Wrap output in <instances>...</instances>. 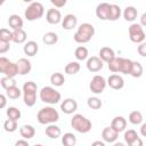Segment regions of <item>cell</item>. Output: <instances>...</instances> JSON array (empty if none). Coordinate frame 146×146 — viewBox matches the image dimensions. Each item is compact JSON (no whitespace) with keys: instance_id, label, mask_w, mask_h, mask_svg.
Returning a JSON list of instances; mask_svg holds the SVG:
<instances>
[{"instance_id":"cell-1","label":"cell","mask_w":146,"mask_h":146,"mask_svg":"<svg viewBox=\"0 0 146 146\" xmlns=\"http://www.w3.org/2000/svg\"><path fill=\"white\" fill-rule=\"evenodd\" d=\"M95 35V27L90 23H82L73 35V39L78 43H87Z\"/></svg>"},{"instance_id":"cell-2","label":"cell","mask_w":146,"mask_h":146,"mask_svg":"<svg viewBox=\"0 0 146 146\" xmlns=\"http://www.w3.org/2000/svg\"><path fill=\"white\" fill-rule=\"evenodd\" d=\"M36 119L40 124H55L59 120V114L54 107L46 106L38 112Z\"/></svg>"},{"instance_id":"cell-3","label":"cell","mask_w":146,"mask_h":146,"mask_svg":"<svg viewBox=\"0 0 146 146\" xmlns=\"http://www.w3.org/2000/svg\"><path fill=\"white\" fill-rule=\"evenodd\" d=\"M23 100L24 104L29 107L34 106L36 102V91H38V86L33 81H27L23 84Z\"/></svg>"},{"instance_id":"cell-4","label":"cell","mask_w":146,"mask_h":146,"mask_svg":"<svg viewBox=\"0 0 146 146\" xmlns=\"http://www.w3.org/2000/svg\"><path fill=\"white\" fill-rule=\"evenodd\" d=\"M71 127L80 133H87L91 130L92 124L91 121L86 116H83L82 114H74L73 117L71 119Z\"/></svg>"},{"instance_id":"cell-5","label":"cell","mask_w":146,"mask_h":146,"mask_svg":"<svg viewBox=\"0 0 146 146\" xmlns=\"http://www.w3.org/2000/svg\"><path fill=\"white\" fill-rule=\"evenodd\" d=\"M62 98V95L58 90H56L54 87H43L41 90H40V99L41 102L46 103V104H50V105H54V104H57L59 103Z\"/></svg>"},{"instance_id":"cell-6","label":"cell","mask_w":146,"mask_h":146,"mask_svg":"<svg viewBox=\"0 0 146 146\" xmlns=\"http://www.w3.org/2000/svg\"><path fill=\"white\" fill-rule=\"evenodd\" d=\"M44 14V7L41 2L39 1H34L31 2L30 6L25 9L24 11V16L27 21L32 22V21H36L39 18H41Z\"/></svg>"},{"instance_id":"cell-7","label":"cell","mask_w":146,"mask_h":146,"mask_svg":"<svg viewBox=\"0 0 146 146\" xmlns=\"http://www.w3.org/2000/svg\"><path fill=\"white\" fill-rule=\"evenodd\" d=\"M128 31H129V38L132 42L143 43L145 41V31H144V27L140 24H138V23L131 24L129 26Z\"/></svg>"},{"instance_id":"cell-8","label":"cell","mask_w":146,"mask_h":146,"mask_svg":"<svg viewBox=\"0 0 146 146\" xmlns=\"http://www.w3.org/2000/svg\"><path fill=\"white\" fill-rule=\"evenodd\" d=\"M0 73L5 74V76L8 78H15L17 75L16 63L10 62L6 57H0Z\"/></svg>"},{"instance_id":"cell-9","label":"cell","mask_w":146,"mask_h":146,"mask_svg":"<svg viewBox=\"0 0 146 146\" xmlns=\"http://www.w3.org/2000/svg\"><path fill=\"white\" fill-rule=\"evenodd\" d=\"M105 88H106V80H105L104 76L98 75V74H96V75L91 79V81H90V83H89V89H90V91L94 92V94H96V95L102 94V92L105 90Z\"/></svg>"},{"instance_id":"cell-10","label":"cell","mask_w":146,"mask_h":146,"mask_svg":"<svg viewBox=\"0 0 146 146\" xmlns=\"http://www.w3.org/2000/svg\"><path fill=\"white\" fill-rule=\"evenodd\" d=\"M86 66H87V70L89 72H99L103 66H104V63L100 60V58L98 56H91L87 59V63H86Z\"/></svg>"},{"instance_id":"cell-11","label":"cell","mask_w":146,"mask_h":146,"mask_svg":"<svg viewBox=\"0 0 146 146\" xmlns=\"http://www.w3.org/2000/svg\"><path fill=\"white\" fill-rule=\"evenodd\" d=\"M60 110L63 113H65L67 115L73 114L78 110V103L73 98H66L60 103Z\"/></svg>"},{"instance_id":"cell-12","label":"cell","mask_w":146,"mask_h":146,"mask_svg":"<svg viewBox=\"0 0 146 146\" xmlns=\"http://www.w3.org/2000/svg\"><path fill=\"white\" fill-rule=\"evenodd\" d=\"M106 84H108L114 90H120L124 87V80L119 74H111L106 81Z\"/></svg>"},{"instance_id":"cell-13","label":"cell","mask_w":146,"mask_h":146,"mask_svg":"<svg viewBox=\"0 0 146 146\" xmlns=\"http://www.w3.org/2000/svg\"><path fill=\"white\" fill-rule=\"evenodd\" d=\"M17 66V74L19 75H26L32 70V64L27 58H19L16 62Z\"/></svg>"},{"instance_id":"cell-14","label":"cell","mask_w":146,"mask_h":146,"mask_svg":"<svg viewBox=\"0 0 146 146\" xmlns=\"http://www.w3.org/2000/svg\"><path fill=\"white\" fill-rule=\"evenodd\" d=\"M46 19L49 24L56 25L62 22V13L59 11V9L50 8V9H48V11L46 14Z\"/></svg>"},{"instance_id":"cell-15","label":"cell","mask_w":146,"mask_h":146,"mask_svg":"<svg viewBox=\"0 0 146 146\" xmlns=\"http://www.w3.org/2000/svg\"><path fill=\"white\" fill-rule=\"evenodd\" d=\"M102 138L105 143H115L119 138V133L111 127H106L102 131Z\"/></svg>"},{"instance_id":"cell-16","label":"cell","mask_w":146,"mask_h":146,"mask_svg":"<svg viewBox=\"0 0 146 146\" xmlns=\"http://www.w3.org/2000/svg\"><path fill=\"white\" fill-rule=\"evenodd\" d=\"M108 11H110V3L102 2L96 7V16L102 21H108Z\"/></svg>"},{"instance_id":"cell-17","label":"cell","mask_w":146,"mask_h":146,"mask_svg":"<svg viewBox=\"0 0 146 146\" xmlns=\"http://www.w3.org/2000/svg\"><path fill=\"white\" fill-rule=\"evenodd\" d=\"M78 24V18L73 14H67L62 18V26L64 30H72Z\"/></svg>"},{"instance_id":"cell-18","label":"cell","mask_w":146,"mask_h":146,"mask_svg":"<svg viewBox=\"0 0 146 146\" xmlns=\"http://www.w3.org/2000/svg\"><path fill=\"white\" fill-rule=\"evenodd\" d=\"M111 128H113L117 133H120V132L125 130V128H127V120L123 116H115L112 120Z\"/></svg>"},{"instance_id":"cell-19","label":"cell","mask_w":146,"mask_h":146,"mask_svg":"<svg viewBox=\"0 0 146 146\" xmlns=\"http://www.w3.org/2000/svg\"><path fill=\"white\" fill-rule=\"evenodd\" d=\"M23 51H24V54H25L26 56L33 57V56H35V55L38 54V51H39V44H38L35 41H33V40L27 41V42L24 44V47H23Z\"/></svg>"},{"instance_id":"cell-20","label":"cell","mask_w":146,"mask_h":146,"mask_svg":"<svg viewBox=\"0 0 146 146\" xmlns=\"http://www.w3.org/2000/svg\"><path fill=\"white\" fill-rule=\"evenodd\" d=\"M23 24H24L23 18H22L19 15H17V14H13V15H10L9 18H8V25H9L14 31L21 30V29L23 27Z\"/></svg>"},{"instance_id":"cell-21","label":"cell","mask_w":146,"mask_h":146,"mask_svg":"<svg viewBox=\"0 0 146 146\" xmlns=\"http://www.w3.org/2000/svg\"><path fill=\"white\" fill-rule=\"evenodd\" d=\"M99 58H100V60L104 63H108L111 59H113L114 57H115V52H114V50L112 49V48H110V47H103V48H100V50H99V56H98Z\"/></svg>"},{"instance_id":"cell-22","label":"cell","mask_w":146,"mask_h":146,"mask_svg":"<svg viewBox=\"0 0 146 146\" xmlns=\"http://www.w3.org/2000/svg\"><path fill=\"white\" fill-rule=\"evenodd\" d=\"M19 133H21V136L23 137V139L27 140V139H31V138L34 137V135H35V129H34V127L31 125V124H24V125H22V127L19 128Z\"/></svg>"},{"instance_id":"cell-23","label":"cell","mask_w":146,"mask_h":146,"mask_svg":"<svg viewBox=\"0 0 146 146\" xmlns=\"http://www.w3.org/2000/svg\"><path fill=\"white\" fill-rule=\"evenodd\" d=\"M44 132H46V135H47L50 139H57V138L60 137V135H62L60 128H59L58 125H56V124H48V127L46 128Z\"/></svg>"},{"instance_id":"cell-24","label":"cell","mask_w":146,"mask_h":146,"mask_svg":"<svg viewBox=\"0 0 146 146\" xmlns=\"http://www.w3.org/2000/svg\"><path fill=\"white\" fill-rule=\"evenodd\" d=\"M137 15H138V11L133 6H128L123 10V17L128 22H133L137 18Z\"/></svg>"},{"instance_id":"cell-25","label":"cell","mask_w":146,"mask_h":146,"mask_svg":"<svg viewBox=\"0 0 146 146\" xmlns=\"http://www.w3.org/2000/svg\"><path fill=\"white\" fill-rule=\"evenodd\" d=\"M121 16V8L117 5L110 3V11H108V21H116Z\"/></svg>"},{"instance_id":"cell-26","label":"cell","mask_w":146,"mask_h":146,"mask_svg":"<svg viewBox=\"0 0 146 146\" xmlns=\"http://www.w3.org/2000/svg\"><path fill=\"white\" fill-rule=\"evenodd\" d=\"M26 39H27V34L23 29L16 30V31L13 32V41L15 43H18V44L24 43L26 41Z\"/></svg>"},{"instance_id":"cell-27","label":"cell","mask_w":146,"mask_h":146,"mask_svg":"<svg viewBox=\"0 0 146 146\" xmlns=\"http://www.w3.org/2000/svg\"><path fill=\"white\" fill-rule=\"evenodd\" d=\"M42 42L47 46H52L58 42V35L55 32H47L42 36Z\"/></svg>"},{"instance_id":"cell-28","label":"cell","mask_w":146,"mask_h":146,"mask_svg":"<svg viewBox=\"0 0 146 146\" xmlns=\"http://www.w3.org/2000/svg\"><path fill=\"white\" fill-rule=\"evenodd\" d=\"M80 68H81V65H80L79 62H70L68 64L65 65L64 71H65V73L68 74V75H74V74L79 73Z\"/></svg>"},{"instance_id":"cell-29","label":"cell","mask_w":146,"mask_h":146,"mask_svg":"<svg viewBox=\"0 0 146 146\" xmlns=\"http://www.w3.org/2000/svg\"><path fill=\"white\" fill-rule=\"evenodd\" d=\"M62 144L63 146H75L76 137L72 132H66L62 136Z\"/></svg>"},{"instance_id":"cell-30","label":"cell","mask_w":146,"mask_h":146,"mask_svg":"<svg viewBox=\"0 0 146 146\" xmlns=\"http://www.w3.org/2000/svg\"><path fill=\"white\" fill-rule=\"evenodd\" d=\"M121 60L122 57H114L107 63V66L111 72L113 73H120V67H121Z\"/></svg>"},{"instance_id":"cell-31","label":"cell","mask_w":146,"mask_h":146,"mask_svg":"<svg viewBox=\"0 0 146 146\" xmlns=\"http://www.w3.org/2000/svg\"><path fill=\"white\" fill-rule=\"evenodd\" d=\"M143 114L141 112L139 111H132L130 114H129V122L133 125H138V124H141L143 123Z\"/></svg>"},{"instance_id":"cell-32","label":"cell","mask_w":146,"mask_h":146,"mask_svg":"<svg viewBox=\"0 0 146 146\" xmlns=\"http://www.w3.org/2000/svg\"><path fill=\"white\" fill-rule=\"evenodd\" d=\"M144 73V68L143 65L139 62H132V66H131V71H130V75L132 78H140Z\"/></svg>"},{"instance_id":"cell-33","label":"cell","mask_w":146,"mask_h":146,"mask_svg":"<svg viewBox=\"0 0 146 146\" xmlns=\"http://www.w3.org/2000/svg\"><path fill=\"white\" fill-rule=\"evenodd\" d=\"M65 82V78L62 73L59 72H56V73H52L51 76H50V83L55 87H62Z\"/></svg>"},{"instance_id":"cell-34","label":"cell","mask_w":146,"mask_h":146,"mask_svg":"<svg viewBox=\"0 0 146 146\" xmlns=\"http://www.w3.org/2000/svg\"><path fill=\"white\" fill-rule=\"evenodd\" d=\"M6 114H7V117L9 120H14V121H18L21 119V115H22L21 111L15 106L8 107L7 111H6Z\"/></svg>"},{"instance_id":"cell-35","label":"cell","mask_w":146,"mask_h":146,"mask_svg":"<svg viewBox=\"0 0 146 146\" xmlns=\"http://www.w3.org/2000/svg\"><path fill=\"white\" fill-rule=\"evenodd\" d=\"M88 55H89L88 49L84 46H79L75 49V51H74V56H75V58L78 60H86V59H88Z\"/></svg>"},{"instance_id":"cell-36","label":"cell","mask_w":146,"mask_h":146,"mask_svg":"<svg viewBox=\"0 0 146 146\" xmlns=\"http://www.w3.org/2000/svg\"><path fill=\"white\" fill-rule=\"evenodd\" d=\"M131 66H132V60L129 58H123L121 60V67H120V73L123 74H130L131 71Z\"/></svg>"},{"instance_id":"cell-37","label":"cell","mask_w":146,"mask_h":146,"mask_svg":"<svg viewBox=\"0 0 146 146\" xmlns=\"http://www.w3.org/2000/svg\"><path fill=\"white\" fill-rule=\"evenodd\" d=\"M21 95H22V90L17 86L6 90V97L9 99H18L21 97Z\"/></svg>"},{"instance_id":"cell-38","label":"cell","mask_w":146,"mask_h":146,"mask_svg":"<svg viewBox=\"0 0 146 146\" xmlns=\"http://www.w3.org/2000/svg\"><path fill=\"white\" fill-rule=\"evenodd\" d=\"M87 105L91 110H99L103 106V103L98 97H89L87 99Z\"/></svg>"},{"instance_id":"cell-39","label":"cell","mask_w":146,"mask_h":146,"mask_svg":"<svg viewBox=\"0 0 146 146\" xmlns=\"http://www.w3.org/2000/svg\"><path fill=\"white\" fill-rule=\"evenodd\" d=\"M0 84L1 87L7 90L9 88H13V87H16V80L15 78H8V76H3L1 80H0Z\"/></svg>"},{"instance_id":"cell-40","label":"cell","mask_w":146,"mask_h":146,"mask_svg":"<svg viewBox=\"0 0 146 146\" xmlns=\"http://www.w3.org/2000/svg\"><path fill=\"white\" fill-rule=\"evenodd\" d=\"M17 128H18L17 121L7 119V120L3 122V129H5V131H7V132H15V131L17 130Z\"/></svg>"},{"instance_id":"cell-41","label":"cell","mask_w":146,"mask_h":146,"mask_svg":"<svg viewBox=\"0 0 146 146\" xmlns=\"http://www.w3.org/2000/svg\"><path fill=\"white\" fill-rule=\"evenodd\" d=\"M0 41H5V42L10 43V41H13V32L6 27L0 29Z\"/></svg>"},{"instance_id":"cell-42","label":"cell","mask_w":146,"mask_h":146,"mask_svg":"<svg viewBox=\"0 0 146 146\" xmlns=\"http://www.w3.org/2000/svg\"><path fill=\"white\" fill-rule=\"evenodd\" d=\"M136 138H138V135H137V131L133 130V129H129L124 132V141L127 144H130L131 141H133Z\"/></svg>"},{"instance_id":"cell-43","label":"cell","mask_w":146,"mask_h":146,"mask_svg":"<svg viewBox=\"0 0 146 146\" xmlns=\"http://www.w3.org/2000/svg\"><path fill=\"white\" fill-rule=\"evenodd\" d=\"M9 49H10V43L9 42L0 41V54H6L7 51H9Z\"/></svg>"},{"instance_id":"cell-44","label":"cell","mask_w":146,"mask_h":146,"mask_svg":"<svg viewBox=\"0 0 146 146\" xmlns=\"http://www.w3.org/2000/svg\"><path fill=\"white\" fill-rule=\"evenodd\" d=\"M50 2H51V5L55 6L56 9H59L66 5V0H50Z\"/></svg>"},{"instance_id":"cell-45","label":"cell","mask_w":146,"mask_h":146,"mask_svg":"<svg viewBox=\"0 0 146 146\" xmlns=\"http://www.w3.org/2000/svg\"><path fill=\"white\" fill-rule=\"evenodd\" d=\"M137 51L138 54L141 56V57H146V43L143 42V43H139L138 48H137Z\"/></svg>"},{"instance_id":"cell-46","label":"cell","mask_w":146,"mask_h":146,"mask_svg":"<svg viewBox=\"0 0 146 146\" xmlns=\"http://www.w3.org/2000/svg\"><path fill=\"white\" fill-rule=\"evenodd\" d=\"M128 146H144V141L140 137L136 138L133 141H131L130 144H128Z\"/></svg>"},{"instance_id":"cell-47","label":"cell","mask_w":146,"mask_h":146,"mask_svg":"<svg viewBox=\"0 0 146 146\" xmlns=\"http://www.w3.org/2000/svg\"><path fill=\"white\" fill-rule=\"evenodd\" d=\"M7 106V97L3 94H0V110Z\"/></svg>"},{"instance_id":"cell-48","label":"cell","mask_w":146,"mask_h":146,"mask_svg":"<svg viewBox=\"0 0 146 146\" xmlns=\"http://www.w3.org/2000/svg\"><path fill=\"white\" fill-rule=\"evenodd\" d=\"M14 146H30V145H29L27 140H25V139H19V140H17V141L15 143Z\"/></svg>"},{"instance_id":"cell-49","label":"cell","mask_w":146,"mask_h":146,"mask_svg":"<svg viewBox=\"0 0 146 146\" xmlns=\"http://www.w3.org/2000/svg\"><path fill=\"white\" fill-rule=\"evenodd\" d=\"M140 25L144 27L145 25H146V14L144 13L143 15H141V17H140Z\"/></svg>"},{"instance_id":"cell-50","label":"cell","mask_w":146,"mask_h":146,"mask_svg":"<svg viewBox=\"0 0 146 146\" xmlns=\"http://www.w3.org/2000/svg\"><path fill=\"white\" fill-rule=\"evenodd\" d=\"M140 133H141L143 137L146 136V123H143L141 124V127H140Z\"/></svg>"},{"instance_id":"cell-51","label":"cell","mask_w":146,"mask_h":146,"mask_svg":"<svg viewBox=\"0 0 146 146\" xmlns=\"http://www.w3.org/2000/svg\"><path fill=\"white\" fill-rule=\"evenodd\" d=\"M91 146H105V144H104V141H100V140H95V141L91 144Z\"/></svg>"},{"instance_id":"cell-52","label":"cell","mask_w":146,"mask_h":146,"mask_svg":"<svg viewBox=\"0 0 146 146\" xmlns=\"http://www.w3.org/2000/svg\"><path fill=\"white\" fill-rule=\"evenodd\" d=\"M113 146H125V145H124V143H121V141H115V143L113 144Z\"/></svg>"},{"instance_id":"cell-53","label":"cell","mask_w":146,"mask_h":146,"mask_svg":"<svg viewBox=\"0 0 146 146\" xmlns=\"http://www.w3.org/2000/svg\"><path fill=\"white\" fill-rule=\"evenodd\" d=\"M34 146H43V145H41V144H35Z\"/></svg>"},{"instance_id":"cell-54","label":"cell","mask_w":146,"mask_h":146,"mask_svg":"<svg viewBox=\"0 0 146 146\" xmlns=\"http://www.w3.org/2000/svg\"><path fill=\"white\" fill-rule=\"evenodd\" d=\"M1 5H3V1H0V6H1Z\"/></svg>"}]
</instances>
